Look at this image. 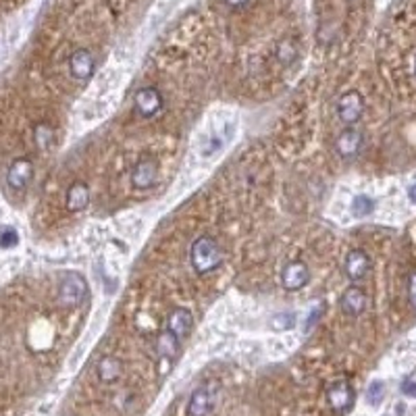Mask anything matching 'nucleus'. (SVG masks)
<instances>
[{"mask_svg": "<svg viewBox=\"0 0 416 416\" xmlns=\"http://www.w3.org/2000/svg\"><path fill=\"white\" fill-rule=\"evenodd\" d=\"M190 262L200 277L216 271L223 262V250L218 241L210 235H200L190 248Z\"/></svg>", "mask_w": 416, "mask_h": 416, "instance_id": "f257e3e1", "label": "nucleus"}, {"mask_svg": "<svg viewBox=\"0 0 416 416\" xmlns=\"http://www.w3.org/2000/svg\"><path fill=\"white\" fill-rule=\"evenodd\" d=\"M88 298V281L79 273L67 275L58 285V304L67 310L79 308Z\"/></svg>", "mask_w": 416, "mask_h": 416, "instance_id": "f03ea898", "label": "nucleus"}, {"mask_svg": "<svg viewBox=\"0 0 416 416\" xmlns=\"http://www.w3.org/2000/svg\"><path fill=\"white\" fill-rule=\"evenodd\" d=\"M165 106V96L157 86H146L140 88L134 94V111L142 117V119H152L157 117Z\"/></svg>", "mask_w": 416, "mask_h": 416, "instance_id": "7ed1b4c3", "label": "nucleus"}, {"mask_svg": "<svg viewBox=\"0 0 416 416\" xmlns=\"http://www.w3.org/2000/svg\"><path fill=\"white\" fill-rule=\"evenodd\" d=\"M159 161L154 157H142L134 169H131V175H129V182L134 186V190H140V192H146V190H152L159 182Z\"/></svg>", "mask_w": 416, "mask_h": 416, "instance_id": "20e7f679", "label": "nucleus"}, {"mask_svg": "<svg viewBox=\"0 0 416 416\" xmlns=\"http://www.w3.org/2000/svg\"><path fill=\"white\" fill-rule=\"evenodd\" d=\"M335 113H337V119L344 123V125H348V127H352V125H356L360 119H362V115H365V98L358 94V92H346V94H342L339 96V100H337V104H335Z\"/></svg>", "mask_w": 416, "mask_h": 416, "instance_id": "39448f33", "label": "nucleus"}, {"mask_svg": "<svg viewBox=\"0 0 416 416\" xmlns=\"http://www.w3.org/2000/svg\"><path fill=\"white\" fill-rule=\"evenodd\" d=\"M310 281V269L302 260H289L281 271V285L287 291H300Z\"/></svg>", "mask_w": 416, "mask_h": 416, "instance_id": "423d86ee", "label": "nucleus"}, {"mask_svg": "<svg viewBox=\"0 0 416 416\" xmlns=\"http://www.w3.org/2000/svg\"><path fill=\"white\" fill-rule=\"evenodd\" d=\"M31 177H33V163L29 159H17L10 163L6 171V186L19 194L27 190V186L31 184Z\"/></svg>", "mask_w": 416, "mask_h": 416, "instance_id": "0eeeda50", "label": "nucleus"}, {"mask_svg": "<svg viewBox=\"0 0 416 416\" xmlns=\"http://www.w3.org/2000/svg\"><path fill=\"white\" fill-rule=\"evenodd\" d=\"M96 71V61L94 54L88 48H77L69 56V73L77 81H90Z\"/></svg>", "mask_w": 416, "mask_h": 416, "instance_id": "6e6552de", "label": "nucleus"}, {"mask_svg": "<svg viewBox=\"0 0 416 416\" xmlns=\"http://www.w3.org/2000/svg\"><path fill=\"white\" fill-rule=\"evenodd\" d=\"M344 271H346V277L350 281L367 279V275L371 273V256L360 248L350 250L348 256H346V262H344Z\"/></svg>", "mask_w": 416, "mask_h": 416, "instance_id": "1a4fd4ad", "label": "nucleus"}, {"mask_svg": "<svg viewBox=\"0 0 416 416\" xmlns=\"http://www.w3.org/2000/svg\"><path fill=\"white\" fill-rule=\"evenodd\" d=\"M327 402L335 413H348L354 404V387L348 381H335L327 390Z\"/></svg>", "mask_w": 416, "mask_h": 416, "instance_id": "9d476101", "label": "nucleus"}, {"mask_svg": "<svg viewBox=\"0 0 416 416\" xmlns=\"http://www.w3.org/2000/svg\"><path fill=\"white\" fill-rule=\"evenodd\" d=\"M362 144H365V136L358 129H354V127H348L346 131H342L337 136V140H335V152L342 159L350 161V159H356L360 154Z\"/></svg>", "mask_w": 416, "mask_h": 416, "instance_id": "9b49d317", "label": "nucleus"}, {"mask_svg": "<svg viewBox=\"0 0 416 416\" xmlns=\"http://www.w3.org/2000/svg\"><path fill=\"white\" fill-rule=\"evenodd\" d=\"M194 329V314L188 308H175L167 317V331L175 335L179 342H184Z\"/></svg>", "mask_w": 416, "mask_h": 416, "instance_id": "f8f14e48", "label": "nucleus"}, {"mask_svg": "<svg viewBox=\"0 0 416 416\" xmlns=\"http://www.w3.org/2000/svg\"><path fill=\"white\" fill-rule=\"evenodd\" d=\"M369 306V296L360 285H350L342 296V310L348 317H360Z\"/></svg>", "mask_w": 416, "mask_h": 416, "instance_id": "ddd939ff", "label": "nucleus"}, {"mask_svg": "<svg viewBox=\"0 0 416 416\" xmlns=\"http://www.w3.org/2000/svg\"><path fill=\"white\" fill-rule=\"evenodd\" d=\"M90 205V188L83 182H73L65 194V207L69 212H81Z\"/></svg>", "mask_w": 416, "mask_h": 416, "instance_id": "4468645a", "label": "nucleus"}, {"mask_svg": "<svg viewBox=\"0 0 416 416\" xmlns=\"http://www.w3.org/2000/svg\"><path fill=\"white\" fill-rule=\"evenodd\" d=\"M214 406V396L210 392V387L202 385L198 390H194V394L190 396L188 402V416H208V413Z\"/></svg>", "mask_w": 416, "mask_h": 416, "instance_id": "2eb2a0df", "label": "nucleus"}, {"mask_svg": "<svg viewBox=\"0 0 416 416\" xmlns=\"http://www.w3.org/2000/svg\"><path fill=\"white\" fill-rule=\"evenodd\" d=\"M96 373H98V379H100L102 383L111 385V383H117V381H119V377H121V373H123V365H121V360L115 358V356H104V358H100V362H98V367H96Z\"/></svg>", "mask_w": 416, "mask_h": 416, "instance_id": "dca6fc26", "label": "nucleus"}, {"mask_svg": "<svg viewBox=\"0 0 416 416\" xmlns=\"http://www.w3.org/2000/svg\"><path fill=\"white\" fill-rule=\"evenodd\" d=\"M179 339L175 337V335H171L167 329L159 335V342H157V352H159V356L163 358V360H173L175 356H177V350H179Z\"/></svg>", "mask_w": 416, "mask_h": 416, "instance_id": "f3484780", "label": "nucleus"}, {"mask_svg": "<svg viewBox=\"0 0 416 416\" xmlns=\"http://www.w3.org/2000/svg\"><path fill=\"white\" fill-rule=\"evenodd\" d=\"M275 54H277V61H279L281 65L287 67V65H291V63L298 58V46H296L294 40H281V42L277 44Z\"/></svg>", "mask_w": 416, "mask_h": 416, "instance_id": "a211bd4d", "label": "nucleus"}, {"mask_svg": "<svg viewBox=\"0 0 416 416\" xmlns=\"http://www.w3.org/2000/svg\"><path fill=\"white\" fill-rule=\"evenodd\" d=\"M33 142L40 150H48L54 142V129L48 123H38L33 129Z\"/></svg>", "mask_w": 416, "mask_h": 416, "instance_id": "6ab92c4d", "label": "nucleus"}, {"mask_svg": "<svg viewBox=\"0 0 416 416\" xmlns=\"http://www.w3.org/2000/svg\"><path fill=\"white\" fill-rule=\"evenodd\" d=\"M375 210V200L371 198V196H367V194H360V196H356L354 200H352V212L356 214V216H367V214H371Z\"/></svg>", "mask_w": 416, "mask_h": 416, "instance_id": "aec40b11", "label": "nucleus"}, {"mask_svg": "<svg viewBox=\"0 0 416 416\" xmlns=\"http://www.w3.org/2000/svg\"><path fill=\"white\" fill-rule=\"evenodd\" d=\"M296 323V314L294 312H279L271 319V327L277 329V331H287L291 329Z\"/></svg>", "mask_w": 416, "mask_h": 416, "instance_id": "412c9836", "label": "nucleus"}, {"mask_svg": "<svg viewBox=\"0 0 416 416\" xmlns=\"http://www.w3.org/2000/svg\"><path fill=\"white\" fill-rule=\"evenodd\" d=\"M19 243V231L15 227H2L0 229V248L8 250V248H15Z\"/></svg>", "mask_w": 416, "mask_h": 416, "instance_id": "4be33fe9", "label": "nucleus"}, {"mask_svg": "<svg viewBox=\"0 0 416 416\" xmlns=\"http://www.w3.org/2000/svg\"><path fill=\"white\" fill-rule=\"evenodd\" d=\"M367 398H369V402H371L373 406H377V404L383 400V383H381V381H375V383H371Z\"/></svg>", "mask_w": 416, "mask_h": 416, "instance_id": "5701e85b", "label": "nucleus"}, {"mask_svg": "<svg viewBox=\"0 0 416 416\" xmlns=\"http://www.w3.org/2000/svg\"><path fill=\"white\" fill-rule=\"evenodd\" d=\"M402 394L404 396H410V398H416V381L415 379H406L402 383Z\"/></svg>", "mask_w": 416, "mask_h": 416, "instance_id": "b1692460", "label": "nucleus"}, {"mask_svg": "<svg viewBox=\"0 0 416 416\" xmlns=\"http://www.w3.org/2000/svg\"><path fill=\"white\" fill-rule=\"evenodd\" d=\"M229 8H233V10H243V8H248L250 6V2L252 0H223Z\"/></svg>", "mask_w": 416, "mask_h": 416, "instance_id": "393cba45", "label": "nucleus"}, {"mask_svg": "<svg viewBox=\"0 0 416 416\" xmlns=\"http://www.w3.org/2000/svg\"><path fill=\"white\" fill-rule=\"evenodd\" d=\"M408 296H410V304L416 310V273H413L410 281H408Z\"/></svg>", "mask_w": 416, "mask_h": 416, "instance_id": "a878e982", "label": "nucleus"}, {"mask_svg": "<svg viewBox=\"0 0 416 416\" xmlns=\"http://www.w3.org/2000/svg\"><path fill=\"white\" fill-rule=\"evenodd\" d=\"M408 198H410L413 205H416V184L415 186H410V190H408Z\"/></svg>", "mask_w": 416, "mask_h": 416, "instance_id": "bb28decb", "label": "nucleus"}, {"mask_svg": "<svg viewBox=\"0 0 416 416\" xmlns=\"http://www.w3.org/2000/svg\"><path fill=\"white\" fill-rule=\"evenodd\" d=\"M415 73H416V61H415Z\"/></svg>", "mask_w": 416, "mask_h": 416, "instance_id": "cd10ccee", "label": "nucleus"}]
</instances>
